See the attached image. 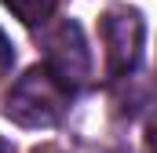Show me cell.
<instances>
[{
  "label": "cell",
  "mask_w": 157,
  "mask_h": 153,
  "mask_svg": "<svg viewBox=\"0 0 157 153\" xmlns=\"http://www.w3.org/2000/svg\"><path fill=\"white\" fill-rule=\"evenodd\" d=\"M0 153H18V150H15V146H11L7 139H0Z\"/></svg>",
  "instance_id": "6"
},
{
  "label": "cell",
  "mask_w": 157,
  "mask_h": 153,
  "mask_svg": "<svg viewBox=\"0 0 157 153\" xmlns=\"http://www.w3.org/2000/svg\"><path fill=\"white\" fill-rule=\"evenodd\" d=\"M11 62H15V51H11V40L4 37V29H0V80L11 73Z\"/></svg>",
  "instance_id": "5"
},
{
  "label": "cell",
  "mask_w": 157,
  "mask_h": 153,
  "mask_svg": "<svg viewBox=\"0 0 157 153\" xmlns=\"http://www.w3.org/2000/svg\"><path fill=\"white\" fill-rule=\"evenodd\" d=\"M70 99H73V91L48 66H33L11 84L4 113L22 128H51V124L62 120Z\"/></svg>",
  "instance_id": "1"
},
{
  "label": "cell",
  "mask_w": 157,
  "mask_h": 153,
  "mask_svg": "<svg viewBox=\"0 0 157 153\" xmlns=\"http://www.w3.org/2000/svg\"><path fill=\"white\" fill-rule=\"evenodd\" d=\"M44 47H48V69L59 76L70 91H77L88 84L91 76V55H88V44H84V33H80L77 22L62 18L48 37H44Z\"/></svg>",
  "instance_id": "3"
},
{
  "label": "cell",
  "mask_w": 157,
  "mask_h": 153,
  "mask_svg": "<svg viewBox=\"0 0 157 153\" xmlns=\"http://www.w3.org/2000/svg\"><path fill=\"white\" fill-rule=\"evenodd\" d=\"M15 15H18V22H26V26H44L48 18H51V11H55V0H4Z\"/></svg>",
  "instance_id": "4"
},
{
  "label": "cell",
  "mask_w": 157,
  "mask_h": 153,
  "mask_svg": "<svg viewBox=\"0 0 157 153\" xmlns=\"http://www.w3.org/2000/svg\"><path fill=\"white\" fill-rule=\"evenodd\" d=\"M102 40H106V69L110 76L135 73L143 58V40H146V22L135 7H113L102 15Z\"/></svg>",
  "instance_id": "2"
}]
</instances>
